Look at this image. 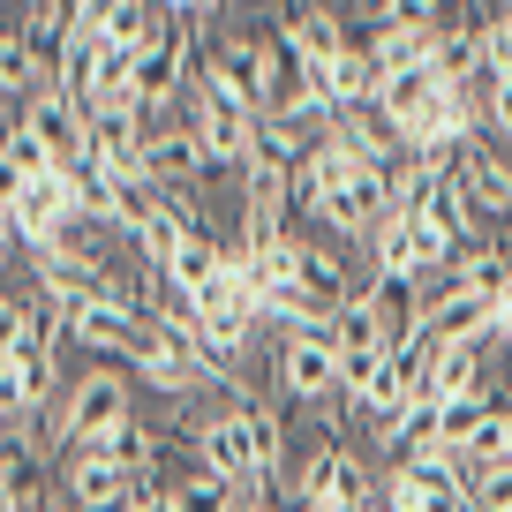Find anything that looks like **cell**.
Here are the masks:
<instances>
[{"label":"cell","instance_id":"3957f363","mask_svg":"<svg viewBox=\"0 0 512 512\" xmlns=\"http://www.w3.org/2000/svg\"><path fill=\"white\" fill-rule=\"evenodd\" d=\"M272 31H279V46H287V61L317 68V76H324V68H339L354 46H362V38H354V23L339 16V8H324V0H294Z\"/></svg>","mask_w":512,"mask_h":512},{"label":"cell","instance_id":"6da1fadb","mask_svg":"<svg viewBox=\"0 0 512 512\" xmlns=\"http://www.w3.org/2000/svg\"><path fill=\"white\" fill-rule=\"evenodd\" d=\"M121 422H136V400H128V377L113 362H91L76 384L61 392V407H53V437L76 452H98Z\"/></svg>","mask_w":512,"mask_h":512},{"label":"cell","instance_id":"277c9868","mask_svg":"<svg viewBox=\"0 0 512 512\" xmlns=\"http://www.w3.org/2000/svg\"><path fill=\"white\" fill-rule=\"evenodd\" d=\"M23 128H31V136H46V151L61 159V174H83V166H91V106H83L76 91L46 83V91L23 106Z\"/></svg>","mask_w":512,"mask_h":512},{"label":"cell","instance_id":"4fadbf2b","mask_svg":"<svg viewBox=\"0 0 512 512\" xmlns=\"http://www.w3.org/2000/svg\"><path fill=\"white\" fill-rule=\"evenodd\" d=\"M159 38V8L151 0H106V46L113 53H144Z\"/></svg>","mask_w":512,"mask_h":512},{"label":"cell","instance_id":"7c38bea8","mask_svg":"<svg viewBox=\"0 0 512 512\" xmlns=\"http://www.w3.org/2000/svg\"><path fill=\"white\" fill-rule=\"evenodd\" d=\"M332 347H339V362H377V354L392 347L362 287H354V302H347V309H339V317H332Z\"/></svg>","mask_w":512,"mask_h":512},{"label":"cell","instance_id":"5b68a950","mask_svg":"<svg viewBox=\"0 0 512 512\" xmlns=\"http://www.w3.org/2000/svg\"><path fill=\"white\" fill-rule=\"evenodd\" d=\"M181 121H189L196 151H204V174H219V166H241V159H249L256 113H241V106H226V98H211L204 83H189V106H181Z\"/></svg>","mask_w":512,"mask_h":512},{"label":"cell","instance_id":"ac0fdd59","mask_svg":"<svg viewBox=\"0 0 512 512\" xmlns=\"http://www.w3.org/2000/svg\"><path fill=\"white\" fill-rule=\"evenodd\" d=\"M241 512H294L287 497H241Z\"/></svg>","mask_w":512,"mask_h":512},{"label":"cell","instance_id":"ba28073f","mask_svg":"<svg viewBox=\"0 0 512 512\" xmlns=\"http://www.w3.org/2000/svg\"><path fill=\"white\" fill-rule=\"evenodd\" d=\"M144 174L159 181V189H189V181H204V151H196L189 121H151L144 128Z\"/></svg>","mask_w":512,"mask_h":512},{"label":"cell","instance_id":"2e32d148","mask_svg":"<svg viewBox=\"0 0 512 512\" xmlns=\"http://www.w3.org/2000/svg\"><path fill=\"white\" fill-rule=\"evenodd\" d=\"M181 512H241V497L226 490V482H211V475H189L181 482Z\"/></svg>","mask_w":512,"mask_h":512},{"label":"cell","instance_id":"9a60e30c","mask_svg":"<svg viewBox=\"0 0 512 512\" xmlns=\"http://www.w3.org/2000/svg\"><path fill=\"white\" fill-rule=\"evenodd\" d=\"M467 460H482V467H512V407H497V415H490V422L475 430Z\"/></svg>","mask_w":512,"mask_h":512},{"label":"cell","instance_id":"30bf717a","mask_svg":"<svg viewBox=\"0 0 512 512\" xmlns=\"http://www.w3.org/2000/svg\"><path fill=\"white\" fill-rule=\"evenodd\" d=\"M61 490H68V505H121V497H136L144 482L121 475V467L98 460V452H76V460H68V475H61Z\"/></svg>","mask_w":512,"mask_h":512},{"label":"cell","instance_id":"e0dca14e","mask_svg":"<svg viewBox=\"0 0 512 512\" xmlns=\"http://www.w3.org/2000/svg\"><path fill=\"white\" fill-rule=\"evenodd\" d=\"M482 128H490L497 144H512V76L490 83V106H482Z\"/></svg>","mask_w":512,"mask_h":512},{"label":"cell","instance_id":"7a4b0ae2","mask_svg":"<svg viewBox=\"0 0 512 512\" xmlns=\"http://www.w3.org/2000/svg\"><path fill=\"white\" fill-rule=\"evenodd\" d=\"M272 384L287 392L294 407H332V400H339L332 324H324V332H279V347H272Z\"/></svg>","mask_w":512,"mask_h":512},{"label":"cell","instance_id":"9c48e42d","mask_svg":"<svg viewBox=\"0 0 512 512\" xmlns=\"http://www.w3.org/2000/svg\"><path fill=\"white\" fill-rule=\"evenodd\" d=\"M475 392H490V362H482V347H437V362H430V377H422L415 400L452 407V400H475Z\"/></svg>","mask_w":512,"mask_h":512},{"label":"cell","instance_id":"d6986e66","mask_svg":"<svg viewBox=\"0 0 512 512\" xmlns=\"http://www.w3.org/2000/svg\"><path fill=\"white\" fill-rule=\"evenodd\" d=\"M0 38H8V31H0Z\"/></svg>","mask_w":512,"mask_h":512},{"label":"cell","instance_id":"5bb4252c","mask_svg":"<svg viewBox=\"0 0 512 512\" xmlns=\"http://www.w3.org/2000/svg\"><path fill=\"white\" fill-rule=\"evenodd\" d=\"M68 23H76V0H31V8H23V23H16V38H31L46 61H61Z\"/></svg>","mask_w":512,"mask_h":512},{"label":"cell","instance_id":"8992f818","mask_svg":"<svg viewBox=\"0 0 512 512\" xmlns=\"http://www.w3.org/2000/svg\"><path fill=\"white\" fill-rule=\"evenodd\" d=\"M452 181H460L467 204L482 211V226L512 219V159H505V144H497V136H475V144L452 159Z\"/></svg>","mask_w":512,"mask_h":512},{"label":"cell","instance_id":"8fae6325","mask_svg":"<svg viewBox=\"0 0 512 512\" xmlns=\"http://www.w3.org/2000/svg\"><path fill=\"white\" fill-rule=\"evenodd\" d=\"M98 460H113L121 475H136V482H159L166 445H159V430H151V422H121V430L98 445Z\"/></svg>","mask_w":512,"mask_h":512},{"label":"cell","instance_id":"52a82bcc","mask_svg":"<svg viewBox=\"0 0 512 512\" xmlns=\"http://www.w3.org/2000/svg\"><path fill=\"white\" fill-rule=\"evenodd\" d=\"M309 128H294V121H256V136H249V159H241V174H249V189H287L294 181V166L309 159Z\"/></svg>","mask_w":512,"mask_h":512}]
</instances>
